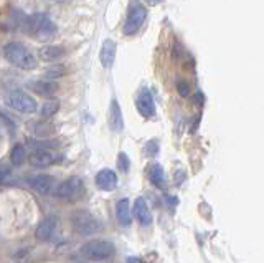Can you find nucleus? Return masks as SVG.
Instances as JSON below:
<instances>
[{
  "instance_id": "1a4fd4ad",
  "label": "nucleus",
  "mask_w": 264,
  "mask_h": 263,
  "mask_svg": "<svg viewBox=\"0 0 264 263\" xmlns=\"http://www.w3.org/2000/svg\"><path fill=\"white\" fill-rule=\"evenodd\" d=\"M136 104L144 118H152L155 115V103H154V98L149 89H142L136 99Z\"/></svg>"
},
{
  "instance_id": "9b49d317",
  "label": "nucleus",
  "mask_w": 264,
  "mask_h": 263,
  "mask_svg": "<svg viewBox=\"0 0 264 263\" xmlns=\"http://www.w3.org/2000/svg\"><path fill=\"white\" fill-rule=\"evenodd\" d=\"M28 88L41 96H53L58 91V83L56 81H48V80H35L28 83Z\"/></svg>"
},
{
  "instance_id": "aec40b11",
  "label": "nucleus",
  "mask_w": 264,
  "mask_h": 263,
  "mask_svg": "<svg viewBox=\"0 0 264 263\" xmlns=\"http://www.w3.org/2000/svg\"><path fill=\"white\" fill-rule=\"evenodd\" d=\"M59 110V101L58 99H50V101H46L45 104H41V110H40V116L41 118H51V116H55L56 113Z\"/></svg>"
},
{
  "instance_id": "5701e85b",
  "label": "nucleus",
  "mask_w": 264,
  "mask_h": 263,
  "mask_svg": "<svg viewBox=\"0 0 264 263\" xmlns=\"http://www.w3.org/2000/svg\"><path fill=\"white\" fill-rule=\"evenodd\" d=\"M129 166H130V163H129L127 154L121 152V154L117 156V167L121 169V172H127V171H129Z\"/></svg>"
},
{
  "instance_id": "39448f33",
  "label": "nucleus",
  "mask_w": 264,
  "mask_h": 263,
  "mask_svg": "<svg viewBox=\"0 0 264 263\" xmlns=\"http://www.w3.org/2000/svg\"><path fill=\"white\" fill-rule=\"evenodd\" d=\"M71 225L81 235H91L99 230V222L91 212L88 211H76L71 215Z\"/></svg>"
},
{
  "instance_id": "a878e982",
  "label": "nucleus",
  "mask_w": 264,
  "mask_h": 263,
  "mask_svg": "<svg viewBox=\"0 0 264 263\" xmlns=\"http://www.w3.org/2000/svg\"><path fill=\"white\" fill-rule=\"evenodd\" d=\"M157 142L155 141H151V142H147L146 144V152L149 154V156H155V154H157Z\"/></svg>"
},
{
  "instance_id": "6e6552de",
  "label": "nucleus",
  "mask_w": 264,
  "mask_h": 263,
  "mask_svg": "<svg viewBox=\"0 0 264 263\" xmlns=\"http://www.w3.org/2000/svg\"><path fill=\"white\" fill-rule=\"evenodd\" d=\"M28 185L35 190V192L45 195V194H50L51 190L55 189L56 182H55V177H51L48 174H38V176L28 179Z\"/></svg>"
},
{
  "instance_id": "4be33fe9",
  "label": "nucleus",
  "mask_w": 264,
  "mask_h": 263,
  "mask_svg": "<svg viewBox=\"0 0 264 263\" xmlns=\"http://www.w3.org/2000/svg\"><path fill=\"white\" fill-rule=\"evenodd\" d=\"M64 73H66V70H64L63 65H51V67L45 71V80L56 81L59 78H63Z\"/></svg>"
},
{
  "instance_id": "7ed1b4c3",
  "label": "nucleus",
  "mask_w": 264,
  "mask_h": 263,
  "mask_svg": "<svg viewBox=\"0 0 264 263\" xmlns=\"http://www.w3.org/2000/svg\"><path fill=\"white\" fill-rule=\"evenodd\" d=\"M27 30L38 40H50L56 33V25L45 14H37L27 19Z\"/></svg>"
},
{
  "instance_id": "c85d7f7f",
  "label": "nucleus",
  "mask_w": 264,
  "mask_h": 263,
  "mask_svg": "<svg viewBox=\"0 0 264 263\" xmlns=\"http://www.w3.org/2000/svg\"><path fill=\"white\" fill-rule=\"evenodd\" d=\"M147 2H149V4H157L159 0H147Z\"/></svg>"
},
{
  "instance_id": "0eeeda50",
  "label": "nucleus",
  "mask_w": 264,
  "mask_h": 263,
  "mask_svg": "<svg viewBox=\"0 0 264 263\" xmlns=\"http://www.w3.org/2000/svg\"><path fill=\"white\" fill-rule=\"evenodd\" d=\"M7 104L12 110L19 111V113H25V115H32V113L37 111V101L32 98L30 94L23 93V91H12L7 96Z\"/></svg>"
},
{
  "instance_id": "f3484780",
  "label": "nucleus",
  "mask_w": 264,
  "mask_h": 263,
  "mask_svg": "<svg viewBox=\"0 0 264 263\" xmlns=\"http://www.w3.org/2000/svg\"><path fill=\"white\" fill-rule=\"evenodd\" d=\"M53 163H55V156H53L51 152L48 151H35L32 156H30V164H32L33 167H48L51 166Z\"/></svg>"
},
{
  "instance_id": "ddd939ff",
  "label": "nucleus",
  "mask_w": 264,
  "mask_h": 263,
  "mask_svg": "<svg viewBox=\"0 0 264 263\" xmlns=\"http://www.w3.org/2000/svg\"><path fill=\"white\" fill-rule=\"evenodd\" d=\"M134 215H136V219L141 222V225H144V227H147V225L152 224L151 208H149L147 202L144 199H136V202H134Z\"/></svg>"
},
{
  "instance_id": "cd10ccee",
  "label": "nucleus",
  "mask_w": 264,
  "mask_h": 263,
  "mask_svg": "<svg viewBox=\"0 0 264 263\" xmlns=\"http://www.w3.org/2000/svg\"><path fill=\"white\" fill-rule=\"evenodd\" d=\"M5 177H7V172H2V171H0V182H4Z\"/></svg>"
},
{
  "instance_id": "dca6fc26",
  "label": "nucleus",
  "mask_w": 264,
  "mask_h": 263,
  "mask_svg": "<svg viewBox=\"0 0 264 263\" xmlns=\"http://www.w3.org/2000/svg\"><path fill=\"white\" fill-rule=\"evenodd\" d=\"M109 126L112 131L119 133L122 128H124V123H122V111H121V106L116 99L111 101V108H109Z\"/></svg>"
},
{
  "instance_id": "bb28decb",
  "label": "nucleus",
  "mask_w": 264,
  "mask_h": 263,
  "mask_svg": "<svg viewBox=\"0 0 264 263\" xmlns=\"http://www.w3.org/2000/svg\"><path fill=\"white\" fill-rule=\"evenodd\" d=\"M127 263H142L139 258H134V256H130V258H127Z\"/></svg>"
},
{
  "instance_id": "f257e3e1",
  "label": "nucleus",
  "mask_w": 264,
  "mask_h": 263,
  "mask_svg": "<svg viewBox=\"0 0 264 263\" xmlns=\"http://www.w3.org/2000/svg\"><path fill=\"white\" fill-rule=\"evenodd\" d=\"M4 57L9 63L20 70H35L37 68V58L32 55L25 45L19 41H9L4 45Z\"/></svg>"
},
{
  "instance_id": "c756f323",
  "label": "nucleus",
  "mask_w": 264,
  "mask_h": 263,
  "mask_svg": "<svg viewBox=\"0 0 264 263\" xmlns=\"http://www.w3.org/2000/svg\"><path fill=\"white\" fill-rule=\"evenodd\" d=\"M53 2H66V0H53Z\"/></svg>"
},
{
  "instance_id": "b1692460",
  "label": "nucleus",
  "mask_w": 264,
  "mask_h": 263,
  "mask_svg": "<svg viewBox=\"0 0 264 263\" xmlns=\"http://www.w3.org/2000/svg\"><path fill=\"white\" fill-rule=\"evenodd\" d=\"M177 91H178L180 96H183V98L190 96V86H188V83L187 81H178L177 83Z\"/></svg>"
},
{
  "instance_id": "20e7f679",
  "label": "nucleus",
  "mask_w": 264,
  "mask_h": 263,
  "mask_svg": "<svg viewBox=\"0 0 264 263\" xmlns=\"http://www.w3.org/2000/svg\"><path fill=\"white\" fill-rule=\"evenodd\" d=\"M146 19H147V9L144 7L142 4L134 2L129 10V14H127V19H125V22H124V28H122L124 35L134 37V35L144 27Z\"/></svg>"
},
{
  "instance_id": "393cba45",
  "label": "nucleus",
  "mask_w": 264,
  "mask_h": 263,
  "mask_svg": "<svg viewBox=\"0 0 264 263\" xmlns=\"http://www.w3.org/2000/svg\"><path fill=\"white\" fill-rule=\"evenodd\" d=\"M50 131H51V126H45V124H37L35 126V133H37L38 136H48L50 134Z\"/></svg>"
},
{
  "instance_id": "f8f14e48",
  "label": "nucleus",
  "mask_w": 264,
  "mask_h": 263,
  "mask_svg": "<svg viewBox=\"0 0 264 263\" xmlns=\"http://www.w3.org/2000/svg\"><path fill=\"white\" fill-rule=\"evenodd\" d=\"M55 227H56V219L55 217H46V219L41 220L40 225L37 227V232H35L37 240H40V242L50 240L53 232H55Z\"/></svg>"
},
{
  "instance_id": "f03ea898",
  "label": "nucleus",
  "mask_w": 264,
  "mask_h": 263,
  "mask_svg": "<svg viewBox=\"0 0 264 263\" xmlns=\"http://www.w3.org/2000/svg\"><path fill=\"white\" fill-rule=\"evenodd\" d=\"M80 253L91 261H104L116 253V247L109 240H89L81 247Z\"/></svg>"
},
{
  "instance_id": "412c9836",
  "label": "nucleus",
  "mask_w": 264,
  "mask_h": 263,
  "mask_svg": "<svg viewBox=\"0 0 264 263\" xmlns=\"http://www.w3.org/2000/svg\"><path fill=\"white\" fill-rule=\"evenodd\" d=\"M25 157H27V152H25V147L22 144H15L12 147V152H10V161L14 163V166H22L25 163Z\"/></svg>"
},
{
  "instance_id": "4468645a",
  "label": "nucleus",
  "mask_w": 264,
  "mask_h": 263,
  "mask_svg": "<svg viewBox=\"0 0 264 263\" xmlns=\"http://www.w3.org/2000/svg\"><path fill=\"white\" fill-rule=\"evenodd\" d=\"M38 55L45 62H58L66 55V50L61 45H46L43 48H40Z\"/></svg>"
},
{
  "instance_id": "423d86ee",
  "label": "nucleus",
  "mask_w": 264,
  "mask_h": 263,
  "mask_svg": "<svg viewBox=\"0 0 264 263\" xmlns=\"http://www.w3.org/2000/svg\"><path fill=\"white\" fill-rule=\"evenodd\" d=\"M51 192L59 200L73 202L83 192V181L80 177H70V179H66V181H63L61 184L55 185V189H53Z\"/></svg>"
},
{
  "instance_id": "9d476101",
  "label": "nucleus",
  "mask_w": 264,
  "mask_h": 263,
  "mask_svg": "<svg viewBox=\"0 0 264 263\" xmlns=\"http://www.w3.org/2000/svg\"><path fill=\"white\" fill-rule=\"evenodd\" d=\"M96 184L101 190H114L117 185V176L111 169H101L96 174Z\"/></svg>"
},
{
  "instance_id": "a211bd4d",
  "label": "nucleus",
  "mask_w": 264,
  "mask_h": 263,
  "mask_svg": "<svg viewBox=\"0 0 264 263\" xmlns=\"http://www.w3.org/2000/svg\"><path fill=\"white\" fill-rule=\"evenodd\" d=\"M116 214H117V220L119 224L124 227H129L132 222V214H130V205L127 199H121L116 205Z\"/></svg>"
},
{
  "instance_id": "2eb2a0df",
  "label": "nucleus",
  "mask_w": 264,
  "mask_h": 263,
  "mask_svg": "<svg viewBox=\"0 0 264 263\" xmlns=\"http://www.w3.org/2000/svg\"><path fill=\"white\" fill-rule=\"evenodd\" d=\"M116 43L112 40H106L103 43V48H101V63H103L104 68H111L114 65V60H116Z\"/></svg>"
},
{
  "instance_id": "6ab92c4d",
  "label": "nucleus",
  "mask_w": 264,
  "mask_h": 263,
  "mask_svg": "<svg viewBox=\"0 0 264 263\" xmlns=\"http://www.w3.org/2000/svg\"><path fill=\"white\" fill-rule=\"evenodd\" d=\"M149 179L151 182L159 189H164L167 185V177H165V172H164V167L160 164H154L149 167Z\"/></svg>"
}]
</instances>
